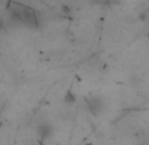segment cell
Here are the masks:
<instances>
[{"mask_svg": "<svg viewBox=\"0 0 149 145\" xmlns=\"http://www.w3.org/2000/svg\"><path fill=\"white\" fill-rule=\"evenodd\" d=\"M12 15L15 19H17L19 21L28 24V25H36V16L32 8L24 6H12Z\"/></svg>", "mask_w": 149, "mask_h": 145, "instance_id": "obj_1", "label": "cell"}, {"mask_svg": "<svg viewBox=\"0 0 149 145\" xmlns=\"http://www.w3.org/2000/svg\"><path fill=\"white\" fill-rule=\"evenodd\" d=\"M52 133H53V131H52L50 125H41L40 127V129H38V135H40V137H41L42 140L50 137Z\"/></svg>", "mask_w": 149, "mask_h": 145, "instance_id": "obj_3", "label": "cell"}, {"mask_svg": "<svg viewBox=\"0 0 149 145\" xmlns=\"http://www.w3.org/2000/svg\"><path fill=\"white\" fill-rule=\"evenodd\" d=\"M86 103H87L90 111L94 115H100L106 108V100L104 98L99 96V95H90L86 98Z\"/></svg>", "mask_w": 149, "mask_h": 145, "instance_id": "obj_2", "label": "cell"}]
</instances>
